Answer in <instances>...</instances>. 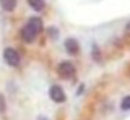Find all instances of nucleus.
Returning <instances> with one entry per match:
<instances>
[{"mask_svg": "<svg viewBox=\"0 0 130 120\" xmlns=\"http://www.w3.org/2000/svg\"><path fill=\"white\" fill-rule=\"evenodd\" d=\"M57 74L63 80H68V78L73 77L75 75V67L68 61L60 63L57 67Z\"/></svg>", "mask_w": 130, "mask_h": 120, "instance_id": "f257e3e1", "label": "nucleus"}, {"mask_svg": "<svg viewBox=\"0 0 130 120\" xmlns=\"http://www.w3.org/2000/svg\"><path fill=\"white\" fill-rule=\"evenodd\" d=\"M4 59L10 67H18L20 63V56L14 49L6 48L4 50Z\"/></svg>", "mask_w": 130, "mask_h": 120, "instance_id": "f03ea898", "label": "nucleus"}, {"mask_svg": "<svg viewBox=\"0 0 130 120\" xmlns=\"http://www.w3.org/2000/svg\"><path fill=\"white\" fill-rule=\"evenodd\" d=\"M49 95H50V99L56 104H62L66 101V94L63 92V89L57 85L51 86L50 89H49Z\"/></svg>", "mask_w": 130, "mask_h": 120, "instance_id": "7ed1b4c3", "label": "nucleus"}, {"mask_svg": "<svg viewBox=\"0 0 130 120\" xmlns=\"http://www.w3.org/2000/svg\"><path fill=\"white\" fill-rule=\"evenodd\" d=\"M37 35H38V33H37L34 29H31V27L29 26L28 24H26V25L22 29V31H20L22 39H23L25 43H32L36 39Z\"/></svg>", "mask_w": 130, "mask_h": 120, "instance_id": "20e7f679", "label": "nucleus"}, {"mask_svg": "<svg viewBox=\"0 0 130 120\" xmlns=\"http://www.w3.org/2000/svg\"><path fill=\"white\" fill-rule=\"evenodd\" d=\"M64 48L69 55H76L79 52V43L75 38H67L64 42Z\"/></svg>", "mask_w": 130, "mask_h": 120, "instance_id": "39448f33", "label": "nucleus"}, {"mask_svg": "<svg viewBox=\"0 0 130 120\" xmlns=\"http://www.w3.org/2000/svg\"><path fill=\"white\" fill-rule=\"evenodd\" d=\"M26 24H28L31 29H34L37 33H41V32L43 31V22H42V19L38 18V17H31V18L28 20Z\"/></svg>", "mask_w": 130, "mask_h": 120, "instance_id": "423d86ee", "label": "nucleus"}, {"mask_svg": "<svg viewBox=\"0 0 130 120\" xmlns=\"http://www.w3.org/2000/svg\"><path fill=\"white\" fill-rule=\"evenodd\" d=\"M0 6L6 12H12L17 6V0H0Z\"/></svg>", "mask_w": 130, "mask_h": 120, "instance_id": "0eeeda50", "label": "nucleus"}, {"mask_svg": "<svg viewBox=\"0 0 130 120\" xmlns=\"http://www.w3.org/2000/svg\"><path fill=\"white\" fill-rule=\"evenodd\" d=\"M28 4L30 5V7H32L37 12H41L44 7H45L44 0H28Z\"/></svg>", "mask_w": 130, "mask_h": 120, "instance_id": "6e6552de", "label": "nucleus"}, {"mask_svg": "<svg viewBox=\"0 0 130 120\" xmlns=\"http://www.w3.org/2000/svg\"><path fill=\"white\" fill-rule=\"evenodd\" d=\"M121 108L123 111H129L130 109V95L125 96L121 102Z\"/></svg>", "mask_w": 130, "mask_h": 120, "instance_id": "1a4fd4ad", "label": "nucleus"}, {"mask_svg": "<svg viewBox=\"0 0 130 120\" xmlns=\"http://www.w3.org/2000/svg\"><path fill=\"white\" fill-rule=\"evenodd\" d=\"M48 35L50 36L53 39H56L57 38V36H59V30H57L56 27H54V26L49 27V29H48Z\"/></svg>", "mask_w": 130, "mask_h": 120, "instance_id": "9d476101", "label": "nucleus"}, {"mask_svg": "<svg viewBox=\"0 0 130 120\" xmlns=\"http://www.w3.org/2000/svg\"><path fill=\"white\" fill-rule=\"evenodd\" d=\"M92 56H93V58H94V61H99V59H100V51H99L98 47H95V45H93Z\"/></svg>", "mask_w": 130, "mask_h": 120, "instance_id": "9b49d317", "label": "nucleus"}, {"mask_svg": "<svg viewBox=\"0 0 130 120\" xmlns=\"http://www.w3.org/2000/svg\"><path fill=\"white\" fill-rule=\"evenodd\" d=\"M6 111V101L3 94H0V113H4Z\"/></svg>", "mask_w": 130, "mask_h": 120, "instance_id": "f8f14e48", "label": "nucleus"}, {"mask_svg": "<svg viewBox=\"0 0 130 120\" xmlns=\"http://www.w3.org/2000/svg\"><path fill=\"white\" fill-rule=\"evenodd\" d=\"M125 35L130 37V22L125 25Z\"/></svg>", "mask_w": 130, "mask_h": 120, "instance_id": "ddd939ff", "label": "nucleus"}, {"mask_svg": "<svg viewBox=\"0 0 130 120\" xmlns=\"http://www.w3.org/2000/svg\"><path fill=\"white\" fill-rule=\"evenodd\" d=\"M37 120H48V119L45 118V116H38V119Z\"/></svg>", "mask_w": 130, "mask_h": 120, "instance_id": "4468645a", "label": "nucleus"}]
</instances>
